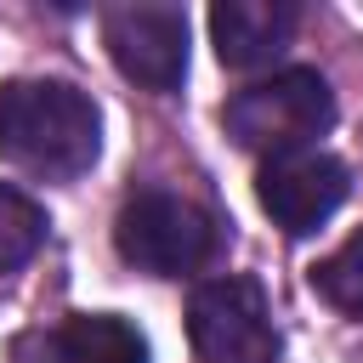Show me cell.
I'll use <instances>...</instances> for the list:
<instances>
[{"instance_id":"1","label":"cell","mask_w":363,"mask_h":363,"mask_svg":"<svg viewBox=\"0 0 363 363\" xmlns=\"http://www.w3.org/2000/svg\"><path fill=\"white\" fill-rule=\"evenodd\" d=\"M102 113L68 79H6L0 85V153L34 182H74L96 164Z\"/></svg>"},{"instance_id":"2","label":"cell","mask_w":363,"mask_h":363,"mask_svg":"<svg viewBox=\"0 0 363 363\" xmlns=\"http://www.w3.org/2000/svg\"><path fill=\"white\" fill-rule=\"evenodd\" d=\"M221 125L250 153H301L335 125V91L318 68H284L261 85H244L221 108Z\"/></svg>"},{"instance_id":"3","label":"cell","mask_w":363,"mask_h":363,"mask_svg":"<svg viewBox=\"0 0 363 363\" xmlns=\"http://www.w3.org/2000/svg\"><path fill=\"white\" fill-rule=\"evenodd\" d=\"M113 244L119 255L147 272V278H182V272H199L210 261V216L182 199V193H164V187H142L119 204V221H113Z\"/></svg>"},{"instance_id":"4","label":"cell","mask_w":363,"mask_h":363,"mask_svg":"<svg viewBox=\"0 0 363 363\" xmlns=\"http://www.w3.org/2000/svg\"><path fill=\"white\" fill-rule=\"evenodd\" d=\"M187 335L204 363H278V329L267 318V295L244 272H227L193 289Z\"/></svg>"},{"instance_id":"5","label":"cell","mask_w":363,"mask_h":363,"mask_svg":"<svg viewBox=\"0 0 363 363\" xmlns=\"http://www.w3.org/2000/svg\"><path fill=\"white\" fill-rule=\"evenodd\" d=\"M346 164L323 147H301V153H272L255 170V199L272 216V227H284L289 238L318 233L340 204H346Z\"/></svg>"},{"instance_id":"6","label":"cell","mask_w":363,"mask_h":363,"mask_svg":"<svg viewBox=\"0 0 363 363\" xmlns=\"http://www.w3.org/2000/svg\"><path fill=\"white\" fill-rule=\"evenodd\" d=\"M102 40L108 57L125 79L147 85V91H176L187 74V11L182 6H113L102 17Z\"/></svg>"},{"instance_id":"7","label":"cell","mask_w":363,"mask_h":363,"mask_svg":"<svg viewBox=\"0 0 363 363\" xmlns=\"http://www.w3.org/2000/svg\"><path fill=\"white\" fill-rule=\"evenodd\" d=\"M210 40L227 68L238 74L267 68L295 40V6L289 0H221L210 6Z\"/></svg>"},{"instance_id":"8","label":"cell","mask_w":363,"mask_h":363,"mask_svg":"<svg viewBox=\"0 0 363 363\" xmlns=\"http://www.w3.org/2000/svg\"><path fill=\"white\" fill-rule=\"evenodd\" d=\"M62 363H147V340L119 312H79L57 335Z\"/></svg>"},{"instance_id":"9","label":"cell","mask_w":363,"mask_h":363,"mask_svg":"<svg viewBox=\"0 0 363 363\" xmlns=\"http://www.w3.org/2000/svg\"><path fill=\"white\" fill-rule=\"evenodd\" d=\"M40 244H45V210L11 182H0V272H17L23 261H34Z\"/></svg>"},{"instance_id":"10","label":"cell","mask_w":363,"mask_h":363,"mask_svg":"<svg viewBox=\"0 0 363 363\" xmlns=\"http://www.w3.org/2000/svg\"><path fill=\"white\" fill-rule=\"evenodd\" d=\"M312 289H318L335 312L363 318V227H357L335 255H323V261L312 267Z\"/></svg>"}]
</instances>
